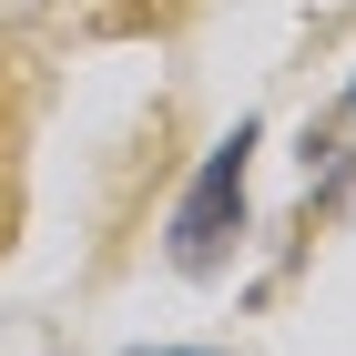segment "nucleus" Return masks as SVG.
Returning <instances> with one entry per match:
<instances>
[{
  "instance_id": "f257e3e1",
  "label": "nucleus",
  "mask_w": 356,
  "mask_h": 356,
  "mask_svg": "<svg viewBox=\"0 0 356 356\" xmlns=\"http://www.w3.org/2000/svg\"><path fill=\"white\" fill-rule=\"evenodd\" d=\"M245 153H254V133L234 122V143H214V163L193 173L184 214H173V265H184V275H204L224 254V234L245 224Z\"/></svg>"
}]
</instances>
